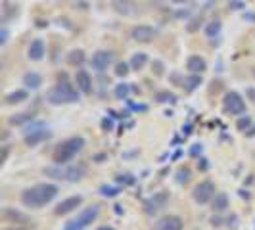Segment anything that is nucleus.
<instances>
[{
    "label": "nucleus",
    "instance_id": "obj_1",
    "mask_svg": "<svg viewBox=\"0 0 255 230\" xmlns=\"http://www.w3.org/2000/svg\"><path fill=\"white\" fill-rule=\"evenodd\" d=\"M60 188L50 182H40L33 188H25L21 192V204L31 209H40L42 205L50 204L52 200L58 196Z\"/></svg>",
    "mask_w": 255,
    "mask_h": 230
},
{
    "label": "nucleus",
    "instance_id": "obj_2",
    "mask_svg": "<svg viewBox=\"0 0 255 230\" xmlns=\"http://www.w3.org/2000/svg\"><path fill=\"white\" fill-rule=\"evenodd\" d=\"M46 177L56 180H65V182H79L87 177V165L85 163H75V165H52L44 167L42 171Z\"/></svg>",
    "mask_w": 255,
    "mask_h": 230
},
{
    "label": "nucleus",
    "instance_id": "obj_3",
    "mask_svg": "<svg viewBox=\"0 0 255 230\" xmlns=\"http://www.w3.org/2000/svg\"><path fill=\"white\" fill-rule=\"evenodd\" d=\"M85 144H87V142H85L83 136H71V138L64 140L56 150H54V155H52L54 163H56V165H65L67 161H71L77 153L85 148Z\"/></svg>",
    "mask_w": 255,
    "mask_h": 230
},
{
    "label": "nucleus",
    "instance_id": "obj_4",
    "mask_svg": "<svg viewBox=\"0 0 255 230\" xmlns=\"http://www.w3.org/2000/svg\"><path fill=\"white\" fill-rule=\"evenodd\" d=\"M46 100H48V104H52V106L75 104V102H79V89L71 87L67 81H64V83L60 81V85L54 87V89L46 94Z\"/></svg>",
    "mask_w": 255,
    "mask_h": 230
},
{
    "label": "nucleus",
    "instance_id": "obj_5",
    "mask_svg": "<svg viewBox=\"0 0 255 230\" xmlns=\"http://www.w3.org/2000/svg\"><path fill=\"white\" fill-rule=\"evenodd\" d=\"M223 110L230 115H244L246 114V102H244L242 96L238 92L230 90L223 98Z\"/></svg>",
    "mask_w": 255,
    "mask_h": 230
},
{
    "label": "nucleus",
    "instance_id": "obj_6",
    "mask_svg": "<svg viewBox=\"0 0 255 230\" xmlns=\"http://www.w3.org/2000/svg\"><path fill=\"white\" fill-rule=\"evenodd\" d=\"M192 198H194L196 204L200 205L209 204L215 198V184L211 180H202L200 184H196V188L192 192Z\"/></svg>",
    "mask_w": 255,
    "mask_h": 230
},
{
    "label": "nucleus",
    "instance_id": "obj_7",
    "mask_svg": "<svg viewBox=\"0 0 255 230\" xmlns=\"http://www.w3.org/2000/svg\"><path fill=\"white\" fill-rule=\"evenodd\" d=\"M167 200H169V192H157V194H153L152 198H148L146 202H144V213L146 215H155L159 209H163L167 204Z\"/></svg>",
    "mask_w": 255,
    "mask_h": 230
},
{
    "label": "nucleus",
    "instance_id": "obj_8",
    "mask_svg": "<svg viewBox=\"0 0 255 230\" xmlns=\"http://www.w3.org/2000/svg\"><path fill=\"white\" fill-rule=\"evenodd\" d=\"M98 215H100V207H98V205H90L87 209H83V211L77 215V219H73L71 223H75L77 227H81V229H89L90 225L98 219Z\"/></svg>",
    "mask_w": 255,
    "mask_h": 230
},
{
    "label": "nucleus",
    "instance_id": "obj_9",
    "mask_svg": "<svg viewBox=\"0 0 255 230\" xmlns=\"http://www.w3.org/2000/svg\"><path fill=\"white\" fill-rule=\"evenodd\" d=\"M114 62V54L108 50H98L94 52V56H92V60H90V65H92V69L94 71H98V73H104L110 65Z\"/></svg>",
    "mask_w": 255,
    "mask_h": 230
},
{
    "label": "nucleus",
    "instance_id": "obj_10",
    "mask_svg": "<svg viewBox=\"0 0 255 230\" xmlns=\"http://www.w3.org/2000/svg\"><path fill=\"white\" fill-rule=\"evenodd\" d=\"M157 31L152 25H134L130 29V38L136 42H152Z\"/></svg>",
    "mask_w": 255,
    "mask_h": 230
},
{
    "label": "nucleus",
    "instance_id": "obj_11",
    "mask_svg": "<svg viewBox=\"0 0 255 230\" xmlns=\"http://www.w3.org/2000/svg\"><path fill=\"white\" fill-rule=\"evenodd\" d=\"M81 204H83V196H69V198H65L56 205L54 213L56 215H69V213L75 211L77 207H81Z\"/></svg>",
    "mask_w": 255,
    "mask_h": 230
},
{
    "label": "nucleus",
    "instance_id": "obj_12",
    "mask_svg": "<svg viewBox=\"0 0 255 230\" xmlns=\"http://www.w3.org/2000/svg\"><path fill=\"white\" fill-rule=\"evenodd\" d=\"M44 54H46L44 40H42V38L31 40V44H29V48H27V58L33 60V62H40V60L44 58Z\"/></svg>",
    "mask_w": 255,
    "mask_h": 230
},
{
    "label": "nucleus",
    "instance_id": "obj_13",
    "mask_svg": "<svg viewBox=\"0 0 255 230\" xmlns=\"http://www.w3.org/2000/svg\"><path fill=\"white\" fill-rule=\"evenodd\" d=\"M2 219L6 223H13V225H27V223H31L25 213H21V211H17L13 207H4L2 209Z\"/></svg>",
    "mask_w": 255,
    "mask_h": 230
},
{
    "label": "nucleus",
    "instance_id": "obj_14",
    "mask_svg": "<svg viewBox=\"0 0 255 230\" xmlns=\"http://www.w3.org/2000/svg\"><path fill=\"white\" fill-rule=\"evenodd\" d=\"M50 136H52V132L46 127L38 128V130H33V132H27V134H25V144L33 148V146H38V144L46 142Z\"/></svg>",
    "mask_w": 255,
    "mask_h": 230
},
{
    "label": "nucleus",
    "instance_id": "obj_15",
    "mask_svg": "<svg viewBox=\"0 0 255 230\" xmlns=\"http://www.w3.org/2000/svg\"><path fill=\"white\" fill-rule=\"evenodd\" d=\"M75 85L83 94H90V90H92V79H90V75L85 69H79L75 73Z\"/></svg>",
    "mask_w": 255,
    "mask_h": 230
},
{
    "label": "nucleus",
    "instance_id": "obj_16",
    "mask_svg": "<svg viewBox=\"0 0 255 230\" xmlns=\"http://www.w3.org/2000/svg\"><path fill=\"white\" fill-rule=\"evenodd\" d=\"M186 69L190 73H196V75H202L205 69H207V62H205L202 56H190L186 60Z\"/></svg>",
    "mask_w": 255,
    "mask_h": 230
},
{
    "label": "nucleus",
    "instance_id": "obj_17",
    "mask_svg": "<svg viewBox=\"0 0 255 230\" xmlns=\"http://www.w3.org/2000/svg\"><path fill=\"white\" fill-rule=\"evenodd\" d=\"M157 230H182V219L177 215H167L157 223Z\"/></svg>",
    "mask_w": 255,
    "mask_h": 230
},
{
    "label": "nucleus",
    "instance_id": "obj_18",
    "mask_svg": "<svg viewBox=\"0 0 255 230\" xmlns=\"http://www.w3.org/2000/svg\"><path fill=\"white\" fill-rule=\"evenodd\" d=\"M114 8L117 13L132 15V13L136 12V2L134 0H114Z\"/></svg>",
    "mask_w": 255,
    "mask_h": 230
},
{
    "label": "nucleus",
    "instance_id": "obj_19",
    "mask_svg": "<svg viewBox=\"0 0 255 230\" xmlns=\"http://www.w3.org/2000/svg\"><path fill=\"white\" fill-rule=\"evenodd\" d=\"M33 121H35V114H29V112H25V114H15L8 119V123L13 125V127H27Z\"/></svg>",
    "mask_w": 255,
    "mask_h": 230
},
{
    "label": "nucleus",
    "instance_id": "obj_20",
    "mask_svg": "<svg viewBox=\"0 0 255 230\" xmlns=\"http://www.w3.org/2000/svg\"><path fill=\"white\" fill-rule=\"evenodd\" d=\"M23 85H25L27 90H38L42 85V77L38 75L37 71H29L23 75Z\"/></svg>",
    "mask_w": 255,
    "mask_h": 230
},
{
    "label": "nucleus",
    "instance_id": "obj_21",
    "mask_svg": "<svg viewBox=\"0 0 255 230\" xmlns=\"http://www.w3.org/2000/svg\"><path fill=\"white\" fill-rule=\"evenodd\" d=\"M27 98H29V92H27L25 89H19V90H13V92H10V94H6L4 104H6V106H13V104L25 102Z\"/></svg>",
    "mask_w": 255,
    "mask_h": 230
},
{
    "label": "nucleus",
    "instance_id": "obj_22",
    "mask_svg": "<svg viewBox=\"0 0 255 230\" xmlns=\"http://www.w3.org/2000/svg\"><path fill=\"white\" fill-rule=\"evenodd\" d=\"M211 207H213V211H215V213H221V211L229 209V196H227L225 192L215 194V198L211 200Z\"/></svg>",
    "mask_w": 255,
    "mask_h": 230
},
{
    "label": "nucleus",
    "instance_id": "obj_23",
    "mask_svg": "<svg viewBox=\"0 0 255 230\" xmlns=\"http://www.w3.org/2000/svg\"><path fill=\"white\" fill-rule=\"evenodd\" d=\"M146 64H148V56H146L144 52H136V54H132V58H130V62H128V65H130V69H132V71H140Z\"/></svg>",
    "mask_w": 255,
    "mask_h": 230
},
{
    "label": "nucleus",
    "instance_id": "obj_24",
    "mask_svg": "<svg viewBox=\"0 0 255 230\" xmlns=\"http://www.w3.org/2000/svg\"><path fill=\"white\" fill-rule=\"evenodd\" d=\"M200 85H202V75H196V73H192L190 77H186L182 81V87H184L186 92H194Z\"/></svg>",
    "mask_w": 255,
    "mask_h": 230
},
{
    "label": "nucleus",
    "instance_id": "obj_25",
    "mask_svg": "<svg viewBox=\"0 0 255 230\" xmlns=\"http://www.w3.org/2000/svg\"><path fill=\"white\" fill-rule=\"evenodd\" d=\"M221 29H223V23L219 19H213L205 25V35H207V38H217L221 35Z\"/></svg>",
    "mask_w": 255,
    "mask_h": 230
},
{
    "label": "nucleus",
    "instance_id": "obj_26",
    "mask_svg": "<svg viewBox=\"0 0 255 230\" xmlns=\"http://www.w3.org/2000/svg\"><path fill=\"white\" fill-rule=\"evenodd\" d=\"M153 100L157 104H175L177 102V96L173 92H169V90H159V92H155Z\"/></svg>",
    "mask_w": 255,
    "mask_h": 230
},
{
    "label": "nucleus",
    "instance_id": "obj_27",
    "mask_svg": "<svg viewBox=\"0 0 255 230\" xmlns=\"http://www.w3.org/2000/svg\"><path fill=\"white\" fill-rule=\"evenodd\" d=\"M115 98L117 100H127L128 94H130V85H127V83H121V85H117L114 90Z\"/></svg>",
    "mask_w": 255,
    "mask_h": 230
},
{
    "label": "nucleus",
    "instance_id": "obj_28",
    "mask_svg": "<svg viewBox=\"0 0 255 230\" xmlns=\"http://www.w3.org/2000/svg\"><path fill=\"white\" fill-rule=\"evenodd\" d=\"M67 62L71 65H81L85 62V52L83 50H71L67 54Z\"/></svg>",
    "mask_w": 255,
    "mask_h": 230
},
{
    "label": "nucleus",
    "instance_id": "obj_29",
    "mask_svg": "<svg viewBox=\"0 0 255 230\" xmlns=\"http://www.w3.org/2000/svg\"><path fill=\"white\" fill-rule=\"evenodd\" d=\"M192 179V173L188 167H180L179 171H177V182L179 184H188Z\"/></svg>",
    "mask_w": 255,
    "mask_h": 230
},
{
    "label": "nucleus",
    "instance_id": "obj_30",
    "mask_svg": "<svg viewBox=\"0 0 255 230\" xmlns=\"http://www.w3.org/2000/svg\"><path fill=\"white\" fill-rule=\"evenodd\" d=\"M119 192H121V188H117V186H108V184L100 186V194L104 198H115V196H119Z\"/></svg>",
    "mask_w": 255,
    "mask_h": 230
},
{
    "label": "nucleus",
    "instance_id": "obj_31",
    "mask_svg": "<svg viewBox=\"0 0 255 230\" xmlns=\"http://www.w3.org/2000/svg\"><path fill=\"white\" fill-rule=\"evenodd\" d=\"M236 127H238V130H242V132H248L254 125H252V119H250L248 115H242V117L236 121Z\"/></svg>",
    "mask_w": 255,
    "mask_h": 230
},
{
    "label": "nucleus",
    "instance_id": "obj_32",
    "mask_svg": "<svg viewBox=\"0 0 255 230\" xmlns=\"http://www.w3.org/2000/svg\"><path fill=\"white\" fill-rule=\"evenodd\" d=\"M128 71H130V65L125 64V62H119V64L115 65V75L117 77H127Z\"/></svg>",
    "mask_w": 255,
    "mask_h": 230
},
{
    "label": "nucleus",
    "instance_id": "obj_33",
    "mask_svg": "<svg viewBox=\"0 0 255 230\" xmlns=\"http://www.w3.org/2000/svg\"><path fill=\"white\" fill-rule=\"evenodd\" d=\"M200 25H202V17H194L190 23H188V27H186V29H188L190 33H194V31H198V27H200Z\"/></svg>",
    "mask_w": 255,
    "mask_h": 230
},
{
    "label": "nucleus",
    "instance_id": "obj_34",
    "mask_svg": "<svg viewBox=\"0 0 255 230\" xmlns=\"http://www.w3.org/2000/svg\"><path fill=\"white\" fill-rule=\"evenodd\" d=\"M8 37H10L8 29H6V27H2V31H0V44H2V46H4L6 42H8Z\"/></svg>",
    "mask_w": 255,
    "mask_h": 230
},
{
    "label": "nucleus",
    "instance_id": "obj_35",
    "mask_svg": "<svg viewBox=\"0 0 255 230\" xmlns=\"http://www.w3.org/2000/svg\"><path fill=\"white\" fill-rule=\"evenodd\" d=\"M152 67H155V75H161V73H163V65H161V62H153Z\"/></svg>",
    "mask_w": 255,
    "mask_h": 230
},
{
    "label": "nucleus",
    "instance_id": "obj_36",
    "mask_svg": "<svg viewBox=\"0 0 255 230\" xmlns=\"http://www.w3.org/2000/svg\"><path fill=\"white\" fill-rule=\"evenodd\" d=\"M64 230H85V229H81V227H77L75 223H71V221H69V223L65 225V229H64Z\"/></svg>",
    "mask_w": 255,
    "mask_h": 230
},
{
    "label": "nucleus",
    "instance_id": "obj_37",
    "mask_svg": "<svg viewBox=\"0 0 255 230\" xmlns=\"http://www.w3.org/2000/svg\"><path fill=\"white\" fill-rule=\"evenodd\" d=\"M4 230H27L25 227H21V225H12V227H8V229Z\"/></svg>",
    "mask_w": 255,
    "mask_h": 230
},
{
    "label": "nucleus",
    "instance_id": "obj_38",
    "mask_svg": "<svg viewBox=\"0 0 255 230\" xmlns=\"http://www.w3.org/2000/svg\"><path fill=\"white\" fill-rule=\"evenodd\" d=\"M211 225H213V227H221V225H223V221H221L219 217H213L211 219Z\"/></svg>",
    "mask_w": 255,
    "mask_h": 230
},
{
    "label": "nucleus",
    "instance_id": "obj_39",
    "mask_svg": "<svg viewBox=\"0 0 255 230\" xmlns=\"http://www.w3.org/2000/svg\"><path fill=\"white\" fill-rule=\"evenodd\" d=\"M205 161H207V159H200V161H198V167H200L202 171H205V169H207V163H205Z\"/></svg>",
    "mask_w": 255,
    "mask_h": 230
},
{
    "label": "nucleus",
    "instance_id": "obj_40",
    "mask_svg": "<svg viewBox=\"0 0 255 230\" xmlns=\"http://www.w3.org/2000/svg\"><path fill=\"white\" fill-rule=\"evenodd\" d=\"M102 127L106 128V130H108V128H112V127H114V125H112V121H108V119H104V121H102Z\"/></svg>",
    "mask_w": 255,
    "mask_h": 230
},
{
    "label": "nucleus",
    "instance_id": "obj_41",
    "mask_svg": "<svg viewBox=\"0 0 255 230\" xmlns=\"http://www.w3.org/2000/svg\"><path fill=\"white\" fill-rule=\"evenodd\" d=\"M246 134H248V136H255V125H254L252 128H250V130H248Z\"/></svg>",
    "mask_w": 255,
    "mask_h": 230
},
{
    "label": "nucleus",
    "instance_id": "obj_42",
    "mask_svg": "<svg viewBox=\"0 0 255 230\" xmlns=\"http://www.w3.org/2000/svg\"><path fill=\"white\" fill-rule=\"evenodd\" d=\"M171 2H175V4H186V2H192V0H171Z\"/></svg>",
    "mask_w": 255,
    "mask_h": 230
},
{
    "label": "nucleus",
    "instance_id": "obj_43",
    "mask_svg": "<svg viewBox=\"0 0 255 230\" xmlns=\"http://www.w3.org/2000/svg\"><path fill=\"white\" fill-rule=\"evenodd\" d=\"M96 230H114V229H112V227H98Z\"/></svg>",
    "mask_w": 255,
    "mask_h": 230
}]
</instances>
